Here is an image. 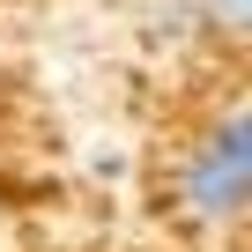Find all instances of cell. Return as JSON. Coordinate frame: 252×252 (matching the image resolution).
Returning a JSON list of instances; mask_svg holds the SVG:
<instances>
[{
  "label": "cell",
  "instance_id": "obj_1",
  "mask_svg": "<svg viewBox=\"0 0 252 252\" xmlns=\"http://www.w3.org/2000/svg\"><path fill=\"white\" fill-rule=\"evenodd\" d=\"M245 186H252V119H245V111H222V119L208 126V141L186 156L178 193H186V208H193L200 222H230V215L245 208Z\"/></svg>",
  "mask_w": 252,
  "mask_h": 252
},
{
  "label": "cell",
  "instance_id": "obj_2",
  "mask_svg": "<svg viewBox=\"0 0 252 252\" xmlns=\"http://www.w3.org/2000/svg\"><path fill=\"white\" fill-rule=\"evenodd\" d=\"M200 15L215 23V37L237 45V37H245V15H252V0H200Z\"/></svg>",
  "mask_w": 252,
  "mask_h": 252
}]
</instances>
